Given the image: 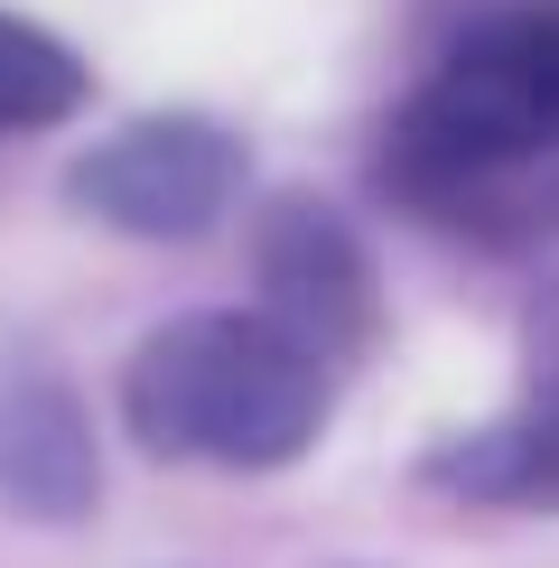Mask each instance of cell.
<instances>
[{"mask_svg":"<svg viewBox=\"0 0 559 568\" xmlns=\"http://www.w3.org/2000/svg\"><path fill=\"white\" fill-rule=\"evenodd\" d=\"M131 438L150 457L196 466H289L326 429V364L289 345L271 317L243 307H196L159 326L122 373Z\"/></svg>","mask_w":559,"mask_h":568,"instance_id":"cell-1","label":"cell"},{"mask_svg":"<svg viewBox=\"0 0 559 568\" xmlns=\"http://www.w3.org/2000/svg\"><path fill=\"white\" fill-rule=\"evenodd\" d=\"M559 150V10H504L448 47L392 122L383 178L419 205H466L522 159Z\"/></svg>","mask_w":559,"mask_h":568,"instance_id":"cell-2","label":"cell"},{"mask_svg":"<svg viewBox=\"0 0 559 568\" xmlns=\"http://www.w3.org/2000/svg\"><path fill=\"white\" fill-rule=\"evenodd\" d=\"M233 196H243V140L224 122H196V112L131 122L75 159V205L112 233H140V243H186Z\"/></svg>","mask_w":559,"mask_h":568,"instance_id":"cell-3","label":"cell"},{"mask_svg":"<svg viewBox=\"0 0 559 568\" xmlns=\"http://www.w3.org/2000/svg\"><path fill=\"white\" fill-rule=\"evenodd\" d=\"M262 317L280 326L289 345H308L317 364L355 354L373 336V262L364 243L345 233L336 205L317 196H280L262 215Z\"/></svg>","mask_w":559,"mask_h":568,"instance_id":"cell-4","label":"cell"},{"mask_svg":"<svg viewBox=\"0 0 559 568\" xmlns=\"http://www.w3.org/2000/svg\"><path fill=\"white\" fill-rule=\"evenodd\" d=\"M93 485H103V466H93V429L75 392L38 364H10L0 373V494L38 523H75Z\"/></svg>","mask_w":559,"mask_h":568,"instance_id":"cell-5","label":"cell"},{"mask_svg":"<svg viewBox=\"0 0 559 568\" xmlns=\"http://www.w3.org/2000/svg\"><path fill=\"white\" fill-rule=\"evenodd\" d=\"M438 485L476 494V504H559V364L541 373V392L522 400L512 419L476 429L466 447L438 457Z\"/></svg>","mask_w":559,"mask_h":568,"instance_id":"cell-6","label":"cell"},{"mask_svg":"<svg viewBox=\"0 0 559 568\" xmlns=\"http://www.w3.org/2000/svg\"><path fill=\"white\" fill-rule=\"evenodd\" d=\"M84 103V57L38 19L0 10V131H47Z\"/></svg>","mask_w":559,"mask_h":568,"instance_id":"cell-7","label":"cell"}]
</instances>
